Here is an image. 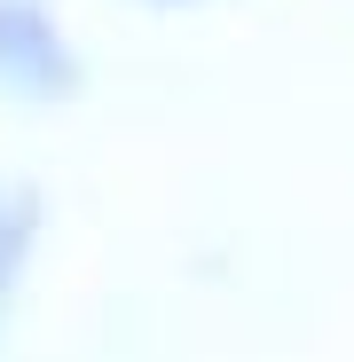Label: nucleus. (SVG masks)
<instances>
[{"label": "nucleus", "mask_w": 354, "mask_h": 362, "mask_svg": "<svg viewBox=\"0 0 354 362\" xmlns=\"http://www.w3.org/2000/svg\"><path fill=\"white\" fill-rule=\"evenodd\" d=\"M0 87L8 95H40V103L79 87V64H71L64 32L47 24L40 0H0Z\"/></svg>", "instance_id": "f257e3e1"}, {"label": "nucleus", "mask_w": 354, "mask_h": 362, "mask_svg": "<svg viewBox=\"0 0 354 362\" xmlns=\"http://www.w3.org/2000/svg\"><path fill=\"white\" fill-rule=\"evenodd\" d=\"M32 236H40V197L24 181H0V315H8V299L32 268Z\"/></svg>", "instance_id": "f03ea898"}, {"label": "nucleus", "mask_w": 354, "mask_h": 362, "mask_svg": "<svg viewBox=\"0 0 354 362\" xmlns=\"http://www.w3.org/2000/svg\"><path fill=\"white\" fill-rule=\"evenodd\" d=\"M150 8H189V0H150Z\"/></svg>", "instance_id": "7ed1b4c3"}]
</instances>
